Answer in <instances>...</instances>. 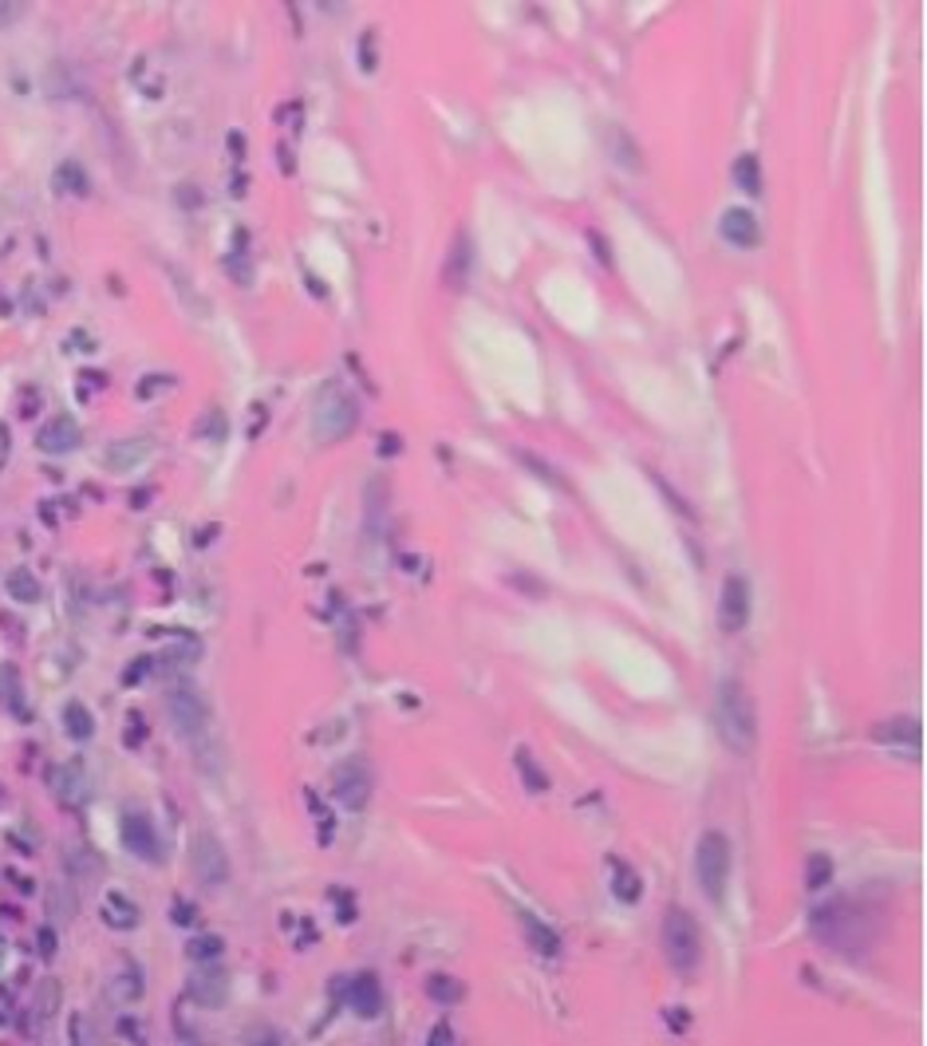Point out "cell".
<instances>
[{"label":"cell","mask_w":927,"mask_h":1046,"mask_svg":"<svg viewBox=\"0 0 927 1046\" xmlns=\"http://www.w3.org/2000/svg\"><path fill=\"white\" fill-rule=\"evenodd\" d=\"M9 596L20 604L39 601V581L32 577V569H12L9 572Z\"/></svg>","instance_id":"25"},{"label":"cell","mask_w":927,"mask_h":1046,"mask_svg":"<svg viewBox=\"0 0 927 1046\" xmlns=\"http://www.w3.org/2000/svg\"><path fill=\"white\" fill-rule=\"evenodd\" d=\"M36 446L44 454H68L79 446V423L71 419V414H56V419H48L44 423V431L36 434Z\"/></svg>","instance_id":"15"},{"label":"cell","mask_w":927,"mask_h":1046,"mask_svg":"<svg viewBox=\"0 0 927 1046\" xmlns=\"http://www.w3.org/2000/svg\"><path fill=\"white\" fill-rule=\"evenodd\" d=\"M99 912H103V920H107L111 928H118V932H127V928L138 924V908L130 905L123 892H107L103 905H99Z\"/></svg>","instance_id":"20"},{"label":"cell","mask_w":927,"mask_h":1046,"mask_svg":"<svg viewBox=\"0 0 927 1046\" xmlns=\"http://www.w3.org/2000/svg\"><path fill=\"white\" fill-rule=\"evenodd\" d=\"M611 892H616V900H620V905H636V900L643 897L640 873H631V868H620V873L611 877Z\"/></svg>","instance_id":"26"},{"label":"cell","mask_w":927,"mask_h":1046,"mask_svg":"<svg viewBox=\"0 0 927 1046\" xmlns=\"http://www.w3.org/2000/svg\"><path fill=\"white\" fill-rule=\"evenodd\" d=\"M190 865H194L197 880L206 888H217L229 880V857L214 833H197L194 845H190Z\"/></svg>","instance_id":"7"},{"label":"cell","mask_w":927,"mask_h":1046,"mask_svg":"<svg viewBox=\"0 0 927 1046\" xmlns=\"http://www.w3.org/2000/svg\"><path fill=\"white\" fill-rule=\"evenodd\" d=\"M522 924H525V932H529V944L541 952V956H557L561 952V940H557V932H552L549 924H541V920H533V917H522Z\"/></svg>","instance_id":"24"},{"label":"cell","mask_w":927,"mask_h":1046,"mask_svg":"<svg viewBox=\"0 0 927 1046\" xmlns=\"http://www.w3.org/2000/svg\"><path fill=\"white\" fill-rule=\"evenodd\" d=\"M118 1031H123V1035H130V1038H142V1035H138V1023H127V1019L118 1023Z\"/></svg>","instance_id":"40"},{"label":"cell","mask_w":927,"mask_h":1046,"mask_svg":"<svg viewBox=\"0 0 927 1046\" xmlns=\"http://www.w3.org/2000/svg\"><path fill=\"white\" fill-rule=\"evenodd\" d=\"M4 947H9V944H4V936H0V959H4Z\"/></svg>","instance_id":"41"},{"label":"cell","mask_w":927,"mask_h":1046,"mask_svg":"<svg viewBox=\"0 0 927 1046\" xmlns=\"http://www.w3.org/2000/svg\"><path fill=\"white\" fill-rule=\"evenodd\" d=\"M517 770L525 774V786H529V789H549V778H545L541 766H533L529 750H517Z\"/></svg>","instance_id":"30"},{"label":"cell","mask_w":927,"mask_h":1046,"mask_svg":"<svg viewBox=\"0 0 927 1046\" xmlns=\"http://www.w3.org/2000/svg\"><path fill=\"white\" fill-rule=\"evenodd\" d=\"M52 786H56V798L68 801V806H83L91 794L88 770H83V762L79 759H71V762H64V766L52 770Z\"/></svg>","instance_id":"13"},{"label":"cell","mask_w":927,"mask_h":1046,"mask_svg":"<svg viewBox=\"0 0 927 1046\" xmlns=\"http://www.w3.org/2000/svg\"><path fill=\"white\" fill-rule=\"evenodd\" d=\"M64 730H68L76 742H88L95 735V715H91L83 703H68L64 707Z\"/></svg>","instance_id":"21"},{"label":"cell","mask_w":927,"mask_h":1046,"mask_svg":"<svg viewBox=\"0 0 927 1046\" xmlns=\"http://www.w3.org/2000/svg\"><path fill=\"white\" fill-rule=\"evenodd\" d=\"M12 1011H16V1003H12V996H9V991H0V1023H9Z\"/></svg>","instance_id":"35"},{"label":"cell","mask_w":927,"mask_h":1046,"mask_svg":"<svg viewBox=\"0 0 927 1046\" xmlns=\"http://www.w3.org/2000/svg\"><path fill=\"white\" fill-rule=\"evenodd\" d=\"M221 952H226L221 936H190V944H186V956L194 959V964H209V959H221Z\"/></svg>","instance_id":"28"},{"label":"cell","mask_w":927,"mask_h":1046,"mask_svg":"<svg viewBox=\"0 0 927 1046\" xmlns=\"http://www.w3.org/2000/svg\"><path fill=\"white\" fill-rule=\"evenodd\" d=\"M39 947H44V952L52 956V947H56V940H52V928H44V932H39Z\"/></svg>","instance_id":"39"},{"label":"cell","mask_w":927,"mask_h":1046,"mask_svg":"<svg viewBox=\"0 0 927 1046\" xmlns=\"http://www.w3.org/2000/svg\"><path fill=\"white\" fill-rule=\"evenodd\" d=\"M719 229H722V237H726L730 246H739V249H754L762 241L758 217L749 214V209H739V206L722 214Z\"/></svg>","instance_id":"16"},{"label":"cell","mask_w":927,"mask_h":1046,"mask_svg":"<svg viewBox=\"0 0 927 1046\" xmlns=\"http://www.w3.org/2000/svg\"><path fill=\"white\" fill-rule=\"evenodd\" d=\"M470 273H473V246H470V237L458 234L454 237L450 253H446V261H443V285L450 288V293H462Z\"/></svg>","instance_id":"14"},{"label":"cell","mask_w":927,"mask_h":1046,"mask_svg":"<svg viewBox=\"0 0 927 1046\" xmlns=\"http://www.w3.org/2000/svg\"><path fill=\"white\" fill-rule=\"evenodd\" d=\"M56 190L59 194H88V174L76 162H64L56 167Z\"/></svg>","instance_id":"27"},{"label":"cell","mask_w":927,"mask_h":1046,"mask_svg":"<svg viewBox=\"0 0 927 1046\" xmlns=\"http://www.w3.org/2000/svg\"><path fill=\"white\" fill-rule=\"evenodd\" d=\"M828 880H833V857H828V853H813V857H809L805 885L821 888V885H828Z\"/></svg>","instance_id":"29"},{"label":"cell","mask_w":927,"mask_h":1046,"mask_svg":"<svg viewBox=\"0 0 927 1046\" xmlns=\"http://www.w3.org/2000/svg\"><path fill=\"white\" fill-rule=\"evenodd\" d=\"M170 917H174V924H194V917H197V912H194V908L186 905V900H178V905H174V912H170Z\"/></svg>","instance_id":"32"},{"label":"cell","mask_w":927,"mask_h":1046,"mask_svg":"<svg viewBox=\"0 0 927 1046\" xmlns=\"http://www.w3.org/2000/svg\"><path fill=\"white\" fill-rule=\"evenodd\" d=\"M809 924H813V936L833 947V952H840V956H865V947L872 944L868 917L857 905H848L845 897L825 900V905L813 908Z\"/></svg>","instance_id":"1"},{"label":"cell","mask_w":927,"mask_h":1046,"mask_svg":"<svg viewBox=\"0 0 927 1046\" xmlns=\"http://www.w3.org/2000/svg\"><path fill=\"white\" fill-rule=\"evenodd\" d=\"M24 12V4H12V0H0V24H12V20Z\"/></svg>","instance_id":"33"},{"label":"cell","mask_w":927,"mask_h":1046,"mask_svg":"<svg viewBox=\"0 0 927 1046\" xmlns=\"http://www.w3.org/2000/svg\"><path fill=\"white\" fill-rule=\"evenodd\" d=\"M0 675H4V691H9V707L16 710L20 719H28V715H24V703H20V683H16V668H12V663H9V668L0 671Z\"/></svg>","instance_id":"31"},{"label":"cell","mask_w":927,"mask_h":1046,"mask_svg":"<svg viewBox=\"0 0 927 1046\" xmlns=\"http://www.w3.org/2000/svg\"><path fill=\"white\" fill-rule=\"evenodd\" d=\"M111 996H115L118 1003H138V999H142V971H138L135 959H127V964L115 971V979H111Z\"/></svg>","instance_id":"19"},{"label":"cell","mask_w":927,"mask_h":1046,"mask_svg":"<svg viewBox=\"0 0 927 1046\" xmlns=\"http://www.w3.org/2000/svg\"><path fill=\"white\" fill-rule=\"evenodd\" d=\"M332 794L347 814L367 809V801H371V770H367L364 762H347V766H340L335 770Z\"/></svg>","instance_id":"8"},{"label":"cell","mask_w":927,"mask_h":1046,"mask_svg":"<svg viewBox=\"0 0 927 1046\" xmlns=\"http://www.w3.org/2000/svg\"><path fill=\"white\" fill-rule=\"evenodd\" d=\"M734 182L746 194H762V162L758 155H739L734 158Z\"/></svg>","instance_id":"23"},{"label":"cell","mask_w":927,"mask_h":1046,"mask_svg":"<svg viewBox=\"0 0 927 1046\" xmlns=\"http://www.w3.org/2000/svg\"><path fill=\"white\" fill-rule=\"evenodd\" d=\"M371 39H375V36H371V32H367V36H364V59H359V68H364V71H375V56H371Z\"/></svg>","instance_id":"34"},{"label":"cell","mask_w":927,"mask_h":1046,"mask_svg":"<svg viewBox=\"0 0 927 1046\" xmlns=\"http://www.w3.org/2000/svg\"><path fill=\"white\" fill-rule=\"evenodd\" d=\"M347 1007H352L359 1019H375L384 1011V991L375 984V976H355L352 987H347Z\"/></svg>","instance_id":"18"},{"label":"cell","mask_w":927,"mask_h":1046,"mask_svg":"<svg viewBox=\"0 0 927 1046\" xmlns=\"http://www.w3.org/2000/svg\"><path fill=\"white\" fill-rule=\"evenodd\" d=\"M872 742L888 750H904L912 759H919V742H924V730H919V719L912 715H896V719L877 723L872 727Z\"/></svg>","instance_id":"9"},{"label":"cell","mask_w":927,"mask_h":1046,"mask_svg":"<svg viewBox=\"0 0 927 1046\" xmlns=\"http://www.w3.org/2000/svg\"><path fill=\"white\" fill-rule=\"evenodd\" d=\"M714 727H719V739L726 742L734 754H746L758 739V710H754V700L746 695L739 680H722L719 695H714Z\"/></svg>","instance_id":"2"},{"label":"cell","mask_w":927,"mask_h":1046,"mask_svg":"<svg viewBox=\"0 0 927 1046\" xmlns=\"http://www.w3.org/2000/svg\"><path fill=\"white\" fill-rule=\"evenodd\" d=\"M749 621V584L742 577H726L719 596V628L722 632H742Z\"/></svg>","instance_id":"11"},{"label":"cell","mask_w":927,"mask_h":1046,"mask_svg":"<svg viewBox=\"0 0 927 1046\" xmlns=\"http://www.w3.org/2000/svg\"><path fill=\"white\" fill-rule=\"evenodd\" d=\"M438 1043H446V1046L454 1043V1031H450V1026H446V1023H443V1026H434V1035H431V1046H438Z\"/></svg>","instance_id":"36"},{"label":"cell","mask_w":927,"mask_h":1046,"mask_svg":"<svg viewBox=\"0 0 927 1046\" xmlns=\"http://www.w3.org/2000/svg\"><path fill=\"white\" fill-rule=\"evenodd\" d=\"M660 940H663V956H667V964L675 967L679 976H690V971L699 967L702 940H699V924H695V917H690L687 908H667Z\"/></svg>","instance_id":"3"},{"label":"cell","mask_w":927,"mask_h":1046,"mask_svg":"<svg viewBox=\"0 0 927 1046\" xmlns=\"http://www.w3.org/2000/svg\"><path fill=\"white\" fill-rule=\"evenodd\" d=\"M167 710H170V723H174V730H178V735H186V739L202 735V730H206V723H209V703L202 700V691L190 687V683H178V687H170Z\"/></svg>","instance_id":"6"},{"label":"cell","mask_w":927,"mask_h":1046,"mask_svg":"<svg viewBox=\"0 0 927 1046\" xmlns=\"http://www.w3.org/2000/svg\"><path fill=\"white\" fill-rule=\"evenodd\" d=\"M426 996L434 999V1003H462L466 999V984L462 979H454V976H446V971H438V976H431L426 979Z\"/></svg>","instance_id":"22"},{"label":"cell","mask_w":927,"mask_h":1046,"mask_svg":"<svg viewBox=\"0 0 927 1046\" xmlns=\"http://www.w3.org/2000/svg\"><path fill=\"white\" fill-rule=\"evenodd\" d=\"M150 451H154V443H150V439H118V443L107 446L103 463H107L111 474H127V470H135V466L147 463Z\"/></svg>","instance_id":"17"},{"label":"cell","mask_w":927,"mask_h":1046,"mask_svg":"<svg viewBox=\"0 0 927 1046\" xmlns=\"http://www.w3.org/2000/svg\"><path fill=\"white\" fill-rule=\"evenodd\" d=\"M355 423H359L355 395L344 391V387L328 384L312 407V434L320 439V443H340L344 434H352Z\"/></svg>","instance_id":"4"},{"label":"cell","mask_w":927,"mask_h":1046,"mask_svg":"<svg viewBox=\"0 0 927 1046\" xmlns=\"http://www.w3.org/2000/svg\"><path fill=\"white\" fill-rule=\"evenodd\" d=\"M667 1019H671V1026H675V1035L687 1031V1015H683V1011H667Z\"/></svg>","instance_id":"38"},{"label":"cell","mask_w":927,"mask_h":1046,"mask_svg":"<svg viewBox=\"0 0 927 1046\" xmlns=\"http://www.w3.org/2000/svg\"><path fill=\"white\" fill-rule=\"evenodd\" d=\"M695 877H699L707 900L719 905L726 897V880H730V841L719 829H707L695 849Z\"/></svg>","instance_id":"5"},{"label":"cell","mask_w":927,"mask_h":1046,"mask_svg":"<svg viewBox=\"0 0 927 1046\" xmlns=\"http://www.w3.org/2000/svg\"><path fill=\"white\" fill-rule=\"evenodd\" d=\"M186 991L197 1007H209V1011H214V1007H226L229 976L221 971V967H214V959H209V964H197V971L190 976Z\"/></svg>","instance_id":"10"},{"label":"cell","mask_w":927,"mask_h":1046,"mask_svg":"<svg viewBox=\"0 0 927 1046\" xmlns=\"http://www.w3.org/2000/svg\"><path fill=\"white\" fill-rule=\"evenodd\" d=\"M592 249H596V257H604V265L611 269V257H608V246H604V237L600 234H592Z\"/></svg>","instance_id":"37"},{"label":"cell","mask_w":927,"mask_h":1046,"mask_svg":"<svg viewBox=\"0 0 927 1046\" xmlns=\"http://www.w3.org/2000/svg\"><path fill=\"white\" fill-rule=\"evenodd\" d=\"M123 845H127V853H135V857H142V861H158V857H162V845H158L154 821H150L147 814H138V809L123 818Z\"/></svg>","instance_id":"12"}]
</instances>
